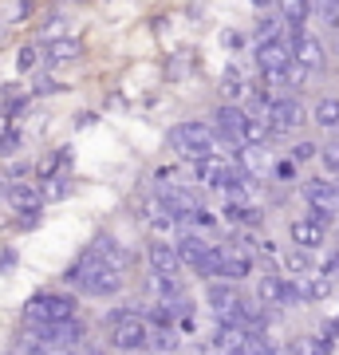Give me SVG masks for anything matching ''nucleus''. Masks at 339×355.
Returning a JSON list of instances; mask_svg holds the SVG:
<instances>
[{
  "mask_svg": "<svg viewBox=\"0 0 339 355\" xmlns=\"http://www.w3.org/2000/svg\"><path fill=\"white\" fill-rule=\"evenodd\" d=\"M277 261H280V265H284V268H288L292 277H308V272H315L312 249H300V245H296V249H292V253H280Z\"/></svg>",
  "mask_w": 339,
  "mask_h": 355,
  "instance_id": "4be33fe9",
  "label": "nucleus"
},
{
  "mask_svg": "<svg viewBox=\"0 0 339 355\" xmlns=\"http://www.w3.org/2000/svg\"><path fill=\"white\" fill-rule=\"evenodd\" d=\"M268 174H272V182H280V186H292V182H296V158H277V162H268Z\"/></svg>",
  "mask_w": 339,
  "mask_h": 355,
  "instance_id": "393cba45",
  "label": "nucleus"
},
{
  "mask_svg": "<svg viewBox=\"0 0 339 355\" xmlns=\"http://www.w3.org/2000/svg\"><path fill=\"white\" fill-rule=\"evenodd\" d=\"M312 12L324 20V28L339 32V0H312Z\"/></svg>",
  "mask_w": 339,
  "mask_h": 355,
  "instance_id": "b1692460",
  "label": "nucleus"
},
{
  "mask_svg": "<svg viewBox=\"0 0 339 355\" xmlns=\"http://www.w3.org/2000/svg\"><path fill=\"white\" fill-rule=\"evenodd\" d=\"M324 331L331 336V340H339V320H324Z\"/></svg>",
  "mask_w": 339,
  "mask_h": 355,
  "instance_id": "c9c22d12",
  "label": "nucleus"
},
{
  "mask_svg": "<svg viewBox=\"0 0 339 355\" xmlns=\"http://www.w3.org/2000/svg\"><path fill=\"white\" fill-rule=\"evenodd\" d=\"M146 261H150V272H162V277H182V268H186V261L177 257V249L170 241H150Z\"/></svg>",
  "mask_w": 339,
  "mask_h": 355,
  "instance_id": "9d476101",
  "label": "nucleus"
},
{
  "mask_svg": "<svg viewBox=\"0 0 339 355\" xmlns=\"http://www.w3.org/2000/svg\"><path fill=\"white\" fill-rule=\"evenodd\" d=\"M252 4H257V8H268V4H272V0H252Z\"/></svg>",
  "mask_w": 339,
  "mask_h": 355,
  "instance_id": "e433bc0d",
  "label": "nucleus"
},
{
  "mask_svg": "<svg viewBox=\"0 0 339 355\" xmlns=\"http://www.w3.org/2000/svg\"><path fill=\"white\" fill-rule=\"evenodd\" d=\"M304 202L308 205H324V209H339V186L336 182H327V178H308L300 186Z\"/></svg>",
  "mask_w": 339,
  "mask_h": 355,
  "instance_id": "f8f14e48",
  "label": "nucleus"
},
{
  "mask_svg": "<svg viewBox=\"0 0 339 355\" xmlns=\"http://www.w3.org/2000/svg\"><path fill=\"white\" fill-rule=\"evenodd\" d=\"M308 217H312L315 225H331V221H336V209H324V205H308Z\"/></svg>",
  "mask_w": 339,
  "mask_h": 355,
  "instance_id": "c85d7f7f",
  "label": "nucleus"
},
{
  "mask_svg": "<svg viewBox=\"0 0 339 355\" xmlns=\"http://www.w3.org/2000/svg\"><path fill=\"white\" fill-rule=\"evenodd\" d=\"M20 150V135H16V130H4V135H0V154H16Z\"/></svg>",
  "mask_w": 339,
  "mask_h": 355,
  "instance_id": "c756f323",
  "label": "nucleus"
},
{
  "mask_svg": "<svg viewBox=\"0 0 339 355\" xmlns=\"http://www.w3.org/2000/svg\"><path fill=\"white\" fill-rule=\"evenodd\" d=\"M288 237L292 245H300V249H324V237H327V229L324 225H315L312 217H300V221H292L288 225Z\"/></svg>",
  "mask_w": 339,
  "mask_h": 355,
  "instance_id": "4468645a",
  "label": "nucleus"
},
{
  "mask_svg": "<svg viewBox=\"0 0 339 355\" xmlns=\"http://www.w3.org/2000/svg\"><path fill=\"white\" fill-rule=\"evenodd\" d=\"M40 193H44V202H48V198L51 202H55V198H67V193H71V178L60 174V170H55V174H44V190Z\"/></svg>",
  "mask_w": 339,
  "mask_h": 355,
  "instance_id": "5701e85b",
  "label": "nucleus"
},
{
  "mask_svg": "<svg viewBox=\"0 0 339 355\" xmlns=\"http://www.w3.org/2000/svg\"><path fill=\"white\" fill-rule=\"evenodd\" d=\"M214 127L221 130V135H229V139H241V127H245V107H237L233 99L221 103V107L214 111Z\"/></svg>",
  "mask_w": 339,
  "mask_h": 355,
  "instance_id": "dca6fc26",
  "label": "nucleus"
},
{
  "mask_svg": "<svg viewBox=\"0 0 339 355\" xmlns=\"http://www.w3.org/2000/svg\"><path fill=\"white\" fill-rule=\"evenodd\" d=\"M336 55H339V40H336Z\"/></svg>",
  "mask_w": 339,
  "mask_h": 355,
  "instance_id": "4c0bfd02",
  "label": "nucleus"
},
{
  "mask_svg": "<svg viewBox=\"0 0 339 355\" xmlns=\"http://www.w3.org/2000/svg\"><path fill=\"white\" fill-rule=\"evenodd\" d=\"M272 123H268V111H245V127H241V142H257V146H268L272 142Z\"/></svg>",
  "mask_w": 339,
  "mask_h": 355,
  "instance_id": "ddd939ff",
  "label": "nucleus"
},
{
  "mask_svg": "<svg viewBox=\"0 0 339 355\" xmlns=\"http://www.w3.org/2000/svg\"><path fill=\"white\" fill-rule=\"evenodd\" d=\"M257 300L264 308H280V300H284V277L280 272H264L257 280Z\"/></svg>",
  "mask_w": 339,
  "mask_h": 355,
  "instance_id": "aec40b11",
  "label": "nucleus"
},
{
  "mask_svg": "<svg viewBox=\"0 0 339 355\" xmlns=\"http://www.w3.org/2000/svg\"><path fill=\"white\" fill-rule=\"evenodd\" d=\"M217 241H209V237H205V233H198V229H186V233H182V237H177V257H182V261H186V268H198L201 261H205V253H209V249H214Z\"/></svg>",
  "mask_w": 339,
  "mask_h": 355,
  "instance_id": "9b49d317",
  "label": "nucleus"
},
{
  "mask_svg": "<svg viewBox=\"0 0 339 355\" xmlns=\"http://www.w3.org/2000/svg\"><path fill=\"white\" fill-rule=\"evenodd\" d=\"M36 64H40V48H20V55H16V67H20V71H32Z\"/></svg>",
  "mask_w": 339,
  "mask_h": 355,
  "instance_id": "cd10ccee",
  "label": "nucleus"
},
{
  "mask_svg": "<svg viewBox=\"0 0 339 355\" xmlns=\"http://www.w3.org/2000/svg\"><path fill=\"white\" fill-rule=\"evenodd\" d=\"M76 296L67 292H36L24 304V324H55V320L76 316Z\"/></svg>",
  "mask_w": 339,
  "mask_h": 355,
  "instance_id": "20e7f679",
  "label": "nucleus"
},
{
  "mask_svg": "<svg viewBox=\"0 0 339 355\" xmlns=\"http://www.w3.org/2000/svg\"><path fill=\"white\" fill-rule=\"evenodd\" d=\"M221 87H225V99H233V103H237L241 95H249V83L241 79L237 67H229V71H225V83H221Z\"/></svg>",
  "mask_w": 339,
  "mask_h": 355,
  "instance_id": "a878e982",
  "label": "nucleus"
},
{
  "mask_svg": "<svg viewBox=\"0 0 339 355\" xmlns=\"http://www.w3.org/2000/svg\"><path fill=\"white\" fill-rule=\"evenodd\" d=\"M268 123H272L277 135H292V130H300L308 123V107L296 95H277L268 103Z\"/></svg>",
  "mask_w": 339,
  "mask_h": 355,
  "instance_id": "0eeeda50",
  "label": "nucleus"
},
{
  "mask_svg": "<svg viewBox=\"0 0 339 355\" xmlns=\"http://www.w3.org/2000/svg\"><path fill=\"white\" fill-rule=\"evenodd\" d=\"M63 280L76 284L79 292H87V296H119L126 284V268H119L111 261H103L99 253L83 249V257L63 272Z\"/></svg>",
  "mask_w": 339,
  "mask_h": 355,
  "instance_id": "f257e3e1",
  "label": "nucleus"
},
{
  "mask_svg": "<svg viewBox=\"0 0 339 355\" xmlns=\"http://www.w3.org/2000/svg\"><path fill=\"white\" fill-rule=\"evenodd\" d=\"M315 154H320V146H315V142H296L292 158H296V162H308V158H315Z\"/></svg>",
  "mask_w": 339,
  "mask_h": 355,
  "instance_id": "7c9ffc66",
  "label": "nucleus"
},
{
  "mask_svg": "<svg viewBox=\"0 0 339 355\" xmlns=\"http://www.w3.org/2000/svg\"><path fill=\"white\" fill-rule=\"evenodd\" d=\"M292 64L304 67L308 76H312V71H324V67H327V48H324V40L315 36V32H308V28L292 32Z\"/></svg>",
  "mask_w": 339,
  "mask_h": 355,
  "instance_id": "423d86ee",
  "label": "nucleus"
},
{
  "mask_svg": "<svg viewBox=\"0 0 339 355\" xmlns=\"http://www.w3.org/2000/svg\"><path fill=\"white\" fill-rule=\"evenodd\" d=\"M292 64V32L280 28L272 36L257 40V67L261 71H272V67H288Z\"/></svg>",
  "mask_w": 339,
  "mask_h": 355,
  "instance_id": "1a4fd4ad",
  "label": "nucleus"
},
{
  "mask_svg": "<svg viewBox=\"0 0 339 355\" xmlns=\"http://www.w3.org/2000/svg\"><path fill=\"white\" fill-rule=\"evenodd\" d=\"M87 249H91V253H99L103 261H111V265H119V268H126V265H130V253H126V249H123L119 241H114L111 233H95Z\"/></svg>",
  "mask_w": 339,
  "mask_h": 355,
  "instance_id": "6ab92c4d",
  "label": "nucleus"
},
{
  "mask_svg": "<svg viewBox=\"0 0 339 355\" xmlns=\"http://www.w3.org/2000/svg\"><path fill=\"white\" fill-rule=\"evenodd\" d=\"M107 343L114 352H146L150 347V320L139 308H114V312H107Z\"/></svg>",
  "mask_w": 339,
  "mask_h": 355,
  "instance_id": "f03ea898",
  "label": "nucleus"
},
{
  "mask_svg": "<svg viewBox=\"0 0 339 355\" xmlns=\"http://www.w3.org/2000/svg\"><path fill=\"white\" fill-rule=\"evenodd\" d=\"M4 198H8V205H12L16 217H20V229H32L40 221V214H44V193H40L32 182H24V178L8 182Z\"/></svg>",
  "mask_w": 339,
  "mask_h": 355,
  "instance_id": "39448f33",
  "label": "nucleus"
},
{
  "mask_svg": "<svg viewBox=\"0 0 339 355\" xmlns=\"http://www.w3.org/2000/svg\"><path fill=\"white\" fill-rule=\"evenodd\" d=\"M312 123H315V127H324V130H336V127H339V99H336V95H324V99H315Z\"/></svg>",
  "mask_w": 339,
  "mask_h": 355,
  "instance_id": "412c9836",
  "label": "nucleus"
},
{
  "mask_svg": "<svg viewBox=\"0 0 339 355\" xmlns=\"http://www.w3.org/2000/svg\"><path fill=\"white\" fill-rule=\"evenodd\" d=\"M315 158L324 162L327 178H339V142H324V146H320V154H315Z\"/></svg>",
  "mask_w": 339,
  "mask_h": 355,
  "instance_id": "bb28decb",
  "label": "nucleus"
},
{
  "mask_svg": "<svg viewBox=\"0 0 339 355\" xmlns=\"http://www.w3.org/2000/svg\"><path fill=\"white\" fill-rule=\"evenodd\" d=\"M320 272H324V277H331V280H339V253H331V257H327Z\"/></svg>",
  "mask_w": 339,
  "mask_h": 355,
  "instance_id": "473e14b6",
  "label": "nucleus"
},
{
  "mask_svg": "<svg viewBox=\"0 0 339 355\" xmlns=\"http://www.w3.org/2000/svg\"><path fill=\"white\" fill-rule=\"evenodd\" d=\"M166 142H170V150H174L177 158L198 162V158H205V154H217V127L214 123H198V119H189V123L170 127Z\"/></svg>",
  "mask_w": 339,
  "mask_h": 355,
  "instance_id": "7ed1b4c3",
  "label": "nucleus"
},
{
  "mask_svg": "<svg viewBox=\"0 0 339 355\" xmlns=\"http://www.w3.org/2000/svg\"><path fill=\"white\" fill-rule=\"evenodd\" d=\"M79 55H83V44L71 40V36H51L48 44H44V60H48V64H71Z\"/></svg>",
  "mask_w": 339,
  "mask_h": 355,
  "instance_id": "2eb2a0df",
  "label": "nucleus"
},
{
  "mask_svg": "<svg viewBox=\"0 0 339 355\" xmlns=\"http://www.w3.org/2000/svg\"><path fill=\"white\" fill-rule=\"evenodd\" d=\"M154 205H162L174 221H186L189 225V217H193V209L201 205V198H198V190H186V186H177L174 182V186H158Z\"/></svg>",
  "mask_w": 339,
  "mask_h": 355,
  "instance_id": "6e6552de",
  "label": "nucleus"
},
{
  "mask_svg": "<svg viewBox=\"0 0 339 355\" xmlns=\"http://www.w3.org/2000/svg\"><path fill=\"white\" fill-rule=\"evenodd\" d=\"M277 8H280V20H284L288 32H300L312 20V0H277Z\"/></svg>",
  "mask_w": 339,
  "mask_h": 355,
  "instance_id": "f3484780",
  "label": "nucleus"
},
{
  "mask_svg": "<svg viewBox=\"0 0 339 355\" xmlns=\"http://www.w3.org/2000/svg\"><path fill=\"white\" fill-rule=\"evenodd\" d=\"M241 343H245V328L241 324H221V320H214L209 352H241Z\"/></svg>",
  "mask_w": 339,
  "mask_h": 355,
  "instance_id": "a211bd4d",
  "label": "nucleus"
},
{
  "mask_svg": "<svg viewBox=\"0 0 339 355\" xmlns=\"http://www.w3.org/2000/svg\"><path fill=\"white\" fill-rule=\"evenodd\" d=\"M16 265V253L12 249H4V253H0V272H4V268H12Z\"/></svg>",
  "mask_w": 339,
  "mask_h": 355,
  "instance_id": "f704fd0d",
  "label": "nucleus"
},
{
  "mask_svg": "<svg viewBox=\"0 0 339 355\" xmlns=\"http://www.w3.org/2000/svg\"><path fill=\"white\" fill-rule=\"evenodd\" d=\"M221 44H225V48H233V51H237L241 44H245V40H241L237 32H221Z\"/></svg>",
  "mask_w": 339,
  "mask_h": 355,
  "instance_id": "72a5a7b5",
  "label": "nucleus"
},
{
  "mask_svg": "<svg viewBox=\"0 0 339 355\" xmlns=\"http://www.w3.org/2000/svg\"><path fill=\"white\" fill-rule=\"evenodd\" d=\"M51 91H60V83H55L51 76H40L36 79V95H51Z\"/></svg>",
  "mask_w": 339,
  "mask_h": 355,
  "instance_id": "2f4dec72",
  "label": "nucleus"
}]
</instances>
